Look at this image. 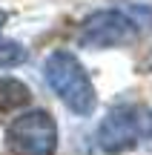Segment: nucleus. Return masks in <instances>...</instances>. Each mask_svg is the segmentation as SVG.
Wrapping results in <instances>:
<instances>
[{"instance_id":"obj_8","label":"nucleus","mask_w":152,"mask_h":155,"mask_svg":"<svg viewBox=\"0 0 152 155\" xmlns=\"http://www.w3.org/2000/svg\"><path fill=\"white\" fill-rule=\"evenodd\" d=\"M147 69H149V72H152V55L147 58Z\"/></svg>"},{"instance_id":"obj_6","label":"nucleus","mask_w":152,"mask_h":155,"mask_svg":"<svg viewBox=\"0 0 152 155\" xmlns=\"http://www.w3.org/2000/svg\"><path fill=\"white\" fill-rule=\"evenodd\" d=\"M26 61H29L26 46L11 40V38H6V35H0V69H15L20 63H26Z\"/></svg>"},{"instance_id":"obj_1","label":"nucleus","mask_w":152,"mask_h":155,"mask_svg":"<svg viewBox=\"0 0 152 155\" xmlns=\"http://www.w3.org/2000/svg\"><path fill=\"white\" fill-rule=\"evenodd\" d=\"M152 32V6L126 3L118 9H101L80 23L78 43L86 49H115L129 46Z\"/></svg>"},{"instance_id":"obj_2","label":"nucleus","mask_w":152,"mask_h":155,"mask_svg":"<svg viewBox=\"0 0 152 155\" xmlns=\"http://www.w3.org/2000/svg\"><path fill=\"white\" fill-rule=\"evenodd\" d=\"M43 81L49 89L75 112V115H92L98 98L83 63L66 49H55L43 61Z\"/></svg>"},{"instance_id":"obj_5","label":"nucleus","mask_w":152,"mask_h":155,"mask_svg":"<svg viewBox=\"0 0 152 155\" xmlns=\"http://www.w3.org/2000/svg\"><path fill=\"white\" fill-rule=\"evenodd\" d=\"M29 104V86L15 78H0V115Z\"/></svg>"},{"instance_id":"obj_4","label":"nucleus","mask_w":152,"mask_h":155,"mask_svg":"<svg viewBox=\"0 0 152 155\" xmlns=\"http://www.w3.org/2000/svg\"><path fill=\"white\" fill-rule=\"evenodd\" d=\"M6 141L17 155H55L57 124L46 109H29L9 124Z\"/></svg>"},{"instance_id":"obj_7","label":"nucleus","mask_w":152,"mask_h":155,"mask_svg":"<svg viewBox=\"0 0 152 155\" xmlns=\"http://www.w3.org/2000/svg\"><path fill=\"white\" fill-rule=\"evenodd\" d=\"M147 141H149V147H152V112H149V129H147Z\"/></svg>"},{"instance_id":"obj_3","label":"nucleus","mask_w":152,"mask_h":155,"mask_svg":"<svg viewBox=\"0 0 152 155\" xmlns=\"http://www.w3.org/2000/svg\"><path fill=\"white\" fill-rule=\"evenodd\" d=\"M149 112L138 104H121L106 112V118L98 127V147L106 155H121L135 150L141 141H147Z\"/></svg>"}]
</instances>
